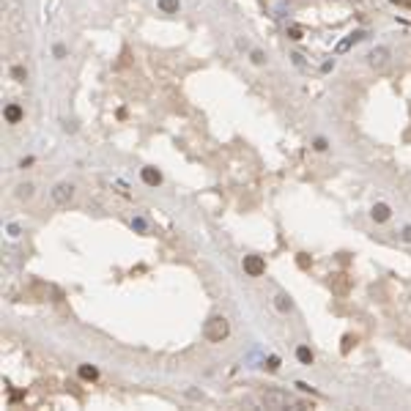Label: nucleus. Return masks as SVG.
<instances>
[{"mask_svg":"<svg viewBox=\"0 0 411 411\" xmlns=\"http://www.w3.org/2000/svg\"><path fill=\"white\" fill-rule=\"evenodd\" d=\"M50 198H52V203H55V206H69L71 198H74V186L66 184V181H60V184L52 186Z\"/></svg>","mask_w":411,"mask_h":411,"instance_id":"7ed1b4c3","label":"nucleus"},{"mask_svg":"<svg viewBox=\"0 0 411 411\" xmlns=\"http://www.w3.org/2000/svg\"><path fill=\"white\" fill-rule=\"evenodd\" d=\"M329 285H332V291H338V293H346V291H348V277H346V274H332V280H329Z\"/></svg>","mask_w":411,"mask_h":411,"instance_id":"6e6552de","label":"nucleus"},{"mask_svg":"<svg viewBox=\"0 0 411 411\" xmlns=\"http://www.w3.org/2000/svg\"><path fill=\"white\" fill-rule=\"evenodd\" d=\"M274 307H277L280 313H288V310H291V299H288L285 293H277L274 296Z\"/></svg>","mask_w":411,"mask_h":411,"instance_id":"f8f14e48","label":"nucleus"},{"mask_svg":"<svg viewBox=\"0 0 411 411\" xmlns=\"http://www.w3.org/2000/svg\"><path fill=\"white\" fill-rule=\"evenodd\" d=\"M315 148H318V151H323V148H326V140L318 137V140H315Z\"/></svg>","mask_w":411,"mask_h":411,"instance_id":"a878e982","label":"nucleus"},{"mask_svg":"<svg viewBox=\"0 0 411 411\" xmlns=\"http://www.w3.org/2000/svg\"><path fill=\"white\" fill-rule=\"evenodd\" d=\"M113 186H116V192H118V195L129 198V190H126V184H121V181H113Z\"/></svg>","mask_w":411,"mask_h":411,"instance_id":"6ab92c4d","label":"nucleus"},{"mask_svg":"<svg viewBox=\"0 0 411 411\" xmlns=\"http://www.w3.org/2000/svg\"><path fill=\"white\" fill-rule=\"evenodd\" d=\"M52 52H55V58H63V55H66V47H63V44H58Z\"/></svg>","mask_w":411,"mask_h":411,"instance_id":"4be33fe9","label":"nucleus"},{"mask_svg":"<svg viewBox=\"0 0 411 411\" xmlns=\"http://www.w3.org/2000/svg\"><path fill=\"white\" fill-rule=\"evenodd\" d=\"M132 228H134V231H140V233H145V231H148V222H145L143 217H134V219H132Z\"/></svg>","mask_w":411,"mask_h":411,"instance_id":"f3484780","label":"nucleus"},{"mask_svg":"<svg viewBox=\"0 0 411 411\" xmlns=\"http://www.w3.org/2000/svg\"><path fill=\"white\" fill-rule=\"evenodd\" d=\"M203 334H206L208 343H222L228 334H231V323H228L225 315H211V318L206 321Z\"/></svg>","mask_w":411,"mask_h":411,"instance_id":"f257e3e1","label":"nucleus"},{"mask_svg":"<svg viewBox=\"0 0 411 411\" xmlns=\"http://www.w3.org/2000/svg\"><path fill=\"white\" fill-rule=\"evenodd\" d=\"M9 236H11V239H17V236H19V225L11 222V225H9Z\"/></svg>","mask_w":411,"mask_h":411,"instance_id":"412c9836","label":"nucleus"},{"mask_svg":"<svg viewBox=\"0 0 411 411\" xmlns=\"http://www.w3.org/2000/svg\"><path fill=\"white\" fill-rule=\"evenodd\" d=\"M389 214H392V211H389L387 203H376V206H373V219H376V222H387Z\"/></svg>","mask_w":411,"mask_h":411,"instance_id":"9d476101","label":"nucleus"},{"mask_svg":"<svg viewBox=\"0 0 411 411\" xmlns=\"http://www.w3.org/2000/svg\"><path fill=\"white\" fill-rule=\"evenodd\" d=\"M296 356H299V362L302 365H313V351H310V348H296Z\"/></svg>","mask_w":411,"mask_h":411,"instance_id":"ddd939ff","label":"nucleus"},{"mask_svg":"<svg viewBox=\"0 0 411 411\" xmlns=\"http://www.w3.org/2000/svg\"><path fill=\"white\" fill-rule=\"evenodd\" d=\"M159 9L165 11V14H176V11H178V0H159Z\"/></svg>","mask_w":411,"mask_h":411,"instance_id":"4468645a","label":"nucleus"},{"mask_svg":"<svg viewBox=\"0 0 411 411\" xmlns=\"http://www.w3.org/2000/svg\"><path fill=\"white\" fill-rule=\"evenodd\" d=\"M403 241H411V225L403 228Z\"/></svg>","mask_w":411,"mask_h":411,"instance_id":"b1692460","label":"nucleus"},{"mask_svg":"<svg viewBox=\"0 0 411 411\" xmlns=\"http://www.w3.org/2000/svg\"><path fill=\"white\" fill-rule=\"evenodd\" d=\"M351 343H354V338H346V340H343V351H346V354H348V348H351Z\"/></svg>","mask_w":411,"mask_h":411,"instance_id":"393cba45","label":"nucleus"},{"mask_svg":"<svg viewBox=\"0 0 411 411\" xmlns=\"http://www.w3.org/2000/svg\"><path fill=\"white\" fill-rule=\"evenodd\" d=\"M288 36H291V39H302V30L299 28H291V30H288Z\"/></svg>","mask_w":411,"mask_h":411,"instance_id":"5701e85b","label":"nucleus"},{"mask_svg":"<svg viewBox=\"0 0 411 411\" xmlns=\"http://www.w3.org/2000/svg\"><path fill=\"white\" fill-rule=\"evenodd\" d=\"M288 395L282 392V389H266L264 395H260V406L264 408H285L288 406Z\"/></svg>","mask_w":411,"mask_h":411,"instance_id":"f03ea898","label":"nucleus"},{"mask_svg":"<svg viewBox=\"0 0 411 411\" xmlns=\"http://www.w3.org/2000/svg\"><path fill=\"white\" fill-rule=\"evenodd\" d=\"M17 198H19V200H30V198H33V184L17 186Z\"/></svg>","mask_w":411,"mask_h":411,"instance_id":"2eb2a0df","label":"nucleus"},{"mask_svg":"<svg viewBox=\"0 0 411 411\" xmlns=\"http://www.w3.org/2000/svg\"><path fill=\"white\" fill-rule=\"evenodd\" d=\"M143 181L148 186H157V184H162V176H159V170H154V167H143Z\"/></svg>","mask_w":411,"mask_h":411,"instance_id":"1a4fd4ad","label":"nucleus"},{"mask_svg":"<svg viewBox=\"0 0 411 411\" xmlns=\"http://www.w3.org/2000/svg\"><path fill=\"white\" fill-rule=\"evenodd\" d=\"M266 367H269V370H277V367H280V356H269V359H266Z\"/></svg>","mask_w":411,"mask_h":411,"instance_id":"aec40b11","label":"nucleus"},{"mask_svg":"<svg viewBox=\"0 0 411 411\" xmlns=\"http://www.w3.org/2000/svg\"><path fill=\"white\" fill-rule=\"evenodd\" d=\"M19 118H22V110H19L17 104H9V107H6V121H9V124H17Z\"/></svg>","mask_w":411,"mask_h":411,"instance_id":"9b49d317","label":"nucleus"},{"mask_svg":"<svg viewBox=\"0 0 411 411\" xmlns=\"http://www.w3.org/2000/svg\"><path fill=\"white\" fill-rule=\"evenodd\" d=\"M362 39H365V33H362V30L351 33V36H348V39H343V42L338 44V52H346V50H351V47H354L356 42H362Z\"/></svg>","mask_w":411,"mask_h":411,"instance_id":"0eeeda50","label":"nucleus"},{"mask_svg":"<svg viewBox=\"0 0 411 411\" xmlns=\"http://www.w3.org/2000/svg\"><path fill=\"white\" fill-rule=\"evenodd\" d=\"M370 66H373V69H387L389 66V50L387 47H376V50L370 52Z\"/></svg>","mask_w":411,"mask_h":411,"instance_id":"39448f33","label":"nucleus"},{"mask_svg":"<svg viewBox=\"0 0 411 411\" xmlns=\"http://www.w3.org/2000/svg\"><path fill=\"white\" fill-rule=\"evenodd\" d=\"M80 376H83L85 381H93V379L99 376V370H96V367H91V365H83V367H80Z\"/></svg>","mask_w":411,"mask_h":411,"instance_id":"dca6fc26","label":"nucleus"},{"mask_svg":"<svg viewBox=\"0 0 411 411\" xmlns=\"http://www.w3.org/2000/svg\"><path fill=\"white\" fill-rule=\"evenodd\" d=\"M252 63H258V66H264L266 63V55L260 50H252Z\"/></svg>","mask_w":411,"mask_h":411,"instance_id":"a211bd4d","label":"nucleus"},{"mask_svg":"<svg viewBox=\"0 0 411 411\" xmlns=\"http://www.w3.org/2000/svg\"><path fill=\"white\" fill-rule=\"evenodd\" d=\"M6 19H9V28L14 33H22V14L17 11L14 0H9V14H6Z\"/></svg>","mask_w":411,"mask_h":411,"instance_id":"423d86ee","label":"nucleus"},{"mask_svg":"<svg viewBox=\"0 0 411 411\" xmlns=\"http://www.w3.org/2000/svg\"><path fill=\"white\" fill-rule=\"evenodd\" d=\"M244 272L250 274V277H260V274L266 272V260L260 258V255H244Z\"/></svg>","mask_w":411,"mask_h":411,"instance_id":"20e7f679","label":"nucleus"}]
</instances>
